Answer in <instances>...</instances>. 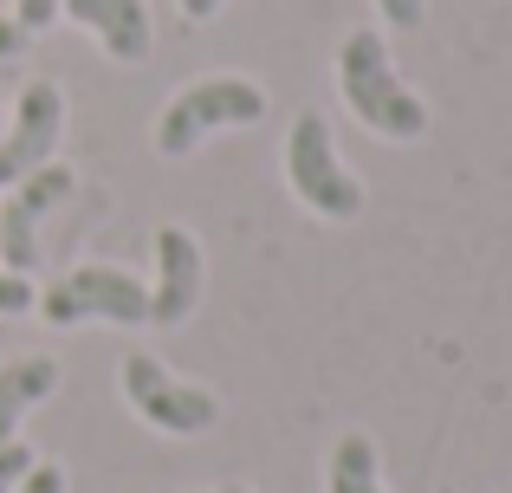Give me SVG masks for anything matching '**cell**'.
<instances>
[{
	"instance_id": "1",
	"label": "cell",
	"mask_w": 512,
	"mask_h": 493,
	"mask_svg": "<svg viewBox=\"0 0 512 493\" xmlns=\"http://www.w3.org/2000/svg\"><path fill=\"white\" fill-rule=\"evenodd\" d=\"M338 91H344L350 111H357V124H370L376 137L409 143V137H422V130H428L422 98L396 78L383 33H350L344 46H338Z\"/></svg>"
},
{
	"instance_id": "2",
	"label": "cell",
	"mask_w": 512,
	"mask_h": 493,
	"mask_svg": "<svg viewBox=\"0 0 512 493\" xmlns=\"http://www.w3.org/2000/svg\"><path fill=\"white\" fill-rule=\"evenodd\" d=\"M286 182L305 208H318L325 221H350L363 208V182L338 163V143H331V124L318 111H305L286 137Z\"/></svg>"
},
{
	"instance_id": "3",
	"label": "cell",
	"mask_w": 512,
	"mask_h": 493,
	"mask_svg": "<svg viewBox=\"0 0 512 493\" xmlns=\"http://www.w3.org/2000/svg\"><path fill=\"white\" fill-rule=\"evenodd\" d=\"M266 117V91L247 85V78H201L188 85L182 98L163 111L156 124V150L163 156H188L208 130H227V124H260Z\"/></svg>"
},
{
	"instance_id": "4",
	"label": "cell",
	"mask_w": 512,
	"mask_h": 493,
	"mask_svg": "<svg viewBox=\"0 0 512 493\" xmlns=\"http://www.w3.org/2000/svg\"><path fill=\"white\" fill-rule=\"evenodd\" d=\"M46 325H78V318H111V325H150V286L117 266H72L52 279L39 299Z\"/></svg>"
},
{
	"instance_id": "5",
	"label": "cell",
	"mask_w": 512,
	"mask_h": 493,
	"mask_svg": "<svg viewBox=\"0 0 512 493\" xmlns=\"http://www.w3.org/2000/svg\"><path fill=\"white\" fill-rule=\"evenodd\" d=\"M124 396H130V409H137L143 422H156L163 435H201V429H214V416H221V403H214L201 383L169 377L150 351L124 357Z\"/></svg>"
},
{
	"instance_id": "6",
	"label": "cell",
	"mask_w": 512,
	"mask_h": 493,
	"mask_svg": "<svg viewBox=\"0 0 512 493\" xmlns=\"http://www.w3.org/2000/svg\"><path fill=\"white\" fill-rule=\"evenodd\" d=\"M59 130H65V91L52 78H33L20 91V111H13L7 137H0V182L13 189L20 176L46 169L52 150H59Z\"/></svg>"
},
{
	"instance_id": "7",
	"label": "cell",
	"mask_w": 512,
	"mask_h": 493,
	"mask_svg": "<svg viewBox=\"0 0 512 493\" xmlns=\"http://www.w3.org/2000/svg\"><path fill=\"white\" fill-rule=\"evenodd\" d=\"M65 195H72V169L65 163H46V169L13 182L7 208H0V260H7V273H33L39 266V221H46Z\"/></svg>"
},
{
	"instance_id": "8",
	"label": "cell",
	"mask_w": 512,
	"mask_h": 493,
	"mask_svg": "<svg viewBox=\"0 0 512 493\" xmlns=\"http://www.w3.org/2000/svg\"><path fill=\"white\" fill-rule=\"evenodd\" d=\"M201 305V247L182 228L156 234V286H150V325H182Z\"/></svg>"
},
{
	"instance_id": "9",
	"label": "cell",
	"mask_w": 512,
	"mask_h": 493,
	"mask_svg": "<svg viewBox=\"0 0 512 493\" xmlns=\"http://www.w3.org/2000/svg\"><path fill=\"white\" fill-rule=\"evenodd\" d=\"M78 26L111 46V59H150V7L143 0H65Z\"/></svg>"
},
{
	"instance_id": "10",
	"label": "cell",
	"mask_w": 512,
	"mask_h": 493,
	"mask_svg": "<svg viewBox=\"0 0 512 493\" xmlns=\"http://www.w3.org/2000/svg\"><path fill=\"white\" fill-rule=\"evenodd\" d=\"M52 390H59V364H52V357H20V364L0 370V442H13L26 409L46 403Z\"/></svg>"
},
{
	"instance_id": "11",
	"label": "cell",
	"mask_w": 512,
	"mask_h": 493,
	"mask_svg": "<svg viewBox=\"0 0 512 493\" xmlns=\"http://www.w3.org/2000/svg\"><path fill=\"white\" fill-rule=\"evenodd\" d=\"M331 493H383L370 435H344V442L331 448Z\"/></svg>"
},
{
	"instance_id": "12",
	"label": "cell",
	"mask_w": 512,
	"mask_h": 493,
	"mask_svg": "<svg viewBox=\"0 0 512 493\" xmlns=\"http://www.w3.org/2000/svg\"><path fill=\"white\" fill-rule=\"evenodd\" d=\"M26 468H33V455H26L20 442H0V493H20Z\"/></svg>"
},
{
	"instance_id": "13",
	"label": "cell",
	"mask_w": 512,
	"mask_h": 493,
	"mask_svg": "<svg viewBox=\"0 0 512 493\" xmlns=\"http://www.w3.org/2000/svg\"><path fill=\"white\" fill-rule=\"evenodd\" d=\"M0 312H33V279L26 273H0Z\"/></svg>"
},
{
	"instance_id": "14",
	"label": "cell",
	"mask_w": 512,
	"mask_h": 493,
	"mask_svg": "<svg viewBox=\"0 0 512 493\" xmlns=\"http://www.w3.org/2000/svg\"><path fill=\"white\" fill-rule=\"evenodd\" d=\"M65 0H20V13H13V26L20 33H39V26H52V13H59Z\"/></svg>"
},
{
	"instance_id": "15",
	"label": "cell",
	"mask_w": 512,
	"mask_h": 493,
	"mask_svg": "<svg viewBox=\"0 0 512 493\" xmlns=\"http://www.w3.org/2000/svg\"><path fill=\"white\" fill-rule=\"evenodd\" d=\"M20 493H65V468H52V461L39 468V461H33V468H26V481H20Z\"/></svg>"
},
{
	"instance_id": "16",
	"label": "cell",
	"mask_w": 512,
	"mask_h": 493,
	"mask_svg": "<svg viewBox=\"0 0 512 493\" xmlns=\"http://www.w3.org/2000/svg\"><path fill=\"white\" fill-rule=\"evenodd\" d=\"M389 26H422V0H376Z\"/></svg>"
},
{
	"instance_id": "17",
	"label": "cell",
	"mask_w": 512,
	"mask_h": 493,
	"mask_svg": "<svg viewBox=\"0 0 512 493\" xmlns=\"http://www.w3.org/2000/svg\"><path fill=\"white\" fill-rule=\"evenodd\" d=\"M20 26H13V20H0V59H13V52H20Z\"/></svg>"
},
{
	"instance_id": "18",
	"label": "cell",
	"mask_w": 512,
	"mask_h": 493,
	"mask_svg": "<svg viewBox=\"0 0 512 493\" xmlns=\"http://www.w3.org/2000/svg\"><path fill=\"white\" fill-rule=\"evenodd\" d=\"M182 13H188V20H214V13H221V0H182Z\"/></svg>"
},
{
	"instance_id": "19",
	"label": "cell",
	"mask_w": 512,
	"mask_h": 493,
	"mask_svg": "<svg viewBox=\"0 0 512 493\" xmlns=\"http://www.w3.org/2000/svg\"><path fill=\"white\" fill-rule=\"evenodd\" d=\"M227 493H247V487H227Z\"/></svg>"
}]
</instances>
